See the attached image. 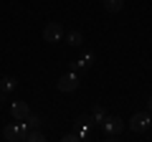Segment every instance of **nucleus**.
Here are the masks:
<instances>
[{
    "label": "nucleus",
    "instance_id": "obj_6",
    "mask_svg": "<svg viewBox=\"0 0 152 142\" xmlns=\"http://www.w3.org/2000/svg\"><path fill=\"white\" fill-rule=\"evenodd\" d=\"M10 112H13V117H15V119H26V117L31 114V107H28L26 102H13Z\"/></svg>",
    "mask_w": 152,
    "mask_h": 142
},
{
    "label": "nucleus",
    "instance_id": "obj_9",
    "mask_svg": "<svg viewBox=\"0 0 152 142\" xmlns=\"http://www.w3.org/2000/svg\"><path fill=\"white\" fill-rule=\"evenodd\" d=\"M104 117H107V109H104L102 104H96V107L91 109V119H94V124H102Z\"/></svg>",
    "mask_w": 152,
    "mask_h": 142
},
{
    "label": "nucleus",
    "instance_id": "obj_16",
    "mask_svg": "<svg viewBox=\"0 0 152 142\" xmlns=\"http://www.w3.org/2000/svg\"><path fill=\"white\" fill-rule=\"evenodd\" d=\"M76 140H79V135H71V132L64 135V142H76Z\"/></svg>",
    "mask_w": 152,
    "mask_h": 142
},
{
    "label": "nucleus",
    "instance_id": "obj_14",
    "mask_svg": "<svg viewBox=\"0 0 152 142\" xmlns=\"http://www.w3.org/2000/svg\"><path fill=\"white\" fill-rule=\"evenodd\" d=\"M81 61H84V66H91V61H94V56H91V53H89V51H86V53L81 56Z\"/></svg>",
    "mask_w": 152,
    "mask_h": 142
},
{
    "label": "nucleus",
    "instance_id": "obj_15",
    "mask_svg": "<svg viewBox=\"0 0 152 142\" xmlns=\"http://www.w3.org/2000/svg\"><path fill=\"white\" fill-rule=\"evenodd\" d=\"M79 69H84V61H81V59H79V61H74V64H71V71H74V74H76V71H79Z\"/></svg>",
    "mask_w": 152,
    "mask_h": 142
},
{
    "label": "nucleus",
    "instance_id": "obj_1",
    "mask_svg": "<svg viewBox=\"0 0 152 142\" xmlns=\"http://www.w3.org/2000/svg\"><path fill=\"white\" fill-rule=\"evenodd\" d=\"M26 135H28V124L23 119H18L15 124H5V130H3V137L8 142H26Z\"/></svg>",
    "mask_w": 152,
    "mask_h": 142
},
{
    "label": "nucleus",
    "instance_id": "obj_12",
    "mask_svg": "<svg viewBox=\"0 0 152 142\" xmlns=\"http://www.w3.org/2000/svg\"><path fill=\"white\" fill-rule=\"evenodd\" d=\"M76 124L81 127V130H89V127L94 124V119H91V114H79L76 117Z\"/></svg>",
    "mask_w": 152,
    "mask_h": 142
},
{
    "label": "nucleus",
    "instance_id": "obj_17",
    "mask_svg": "<svg viewBox=\"0 0 152 142\" xmlns=\"http://www.w3.org/2000/svg\"><path fill=\"white\" fill-rule=\"evenodd\" d=\"M147 112H150V114H152V97L147 99Z\"/></svg>",
    "mask_w": 152,
    "mask_h": 142
},
{
    "label": "nucleus",
    "instance_id": "obj_4",
    "mask_svg": "<svg viewBox=\"0 0 152 142\" xmlns=\"http://www.w3.org/2000/svg\"><path fill=\"white\" fill-rule=\"evenodd\" d=\"M61 38H64L61 23H46V28H43V41L46 43H58Z\"/></svg>",
    "mask_w": 152,
    "mask_h": 142
},
{
    "label": "nucleus",
    "instance_id": "obj_10",
    "mask_svg": "<svg viewBox=\"0 0 152 142\" xmlns=\"http://www.w3.org/2000/svg\"><path fill=\"white\" fill-rule=\"evenodd\" d=\"M43 140H46V135L38 127L36 130H28V135H26V142H43Z\"/></svg>",
    "mask_w": 152,
    "mask_h": 142
},
{
    "label": "nucleus",
    "instance_id": "obj_11",
    "mask_svg": "<svg viewBox=\"0 0 152 142\" xmlns=\"http://www.w3.org/2000/svg\"><path fill=\"white\" fill-rule=\"evenodd\" d=\"M23 122L28 124V130H36V127H41V122H43V119H41V114H33V112H31Z\"/></svg>",
    "mask_w": 152,
    "mask_h": 142
},
{
    "label": "nucleus",
    "instance_id": "obj_5",
    "mask_svg": "<svg viewBox=\"0 0 152 142\" xmlns=\"http://www.w3.org/2000/svg\"><path fill=\"white\" fill-rule=\"evenodd\" d=\"M58 91H76L79 89V76H76L74 71H69V74H64V76H58Z\"/></svg>",
    "mask_w": 152,
    "mask_h": 142
},
{
    "label": "nucleus",
    "instance_id": "obj_7",
    "mask_svg": "<svg viewBox=\"0 0 152 142\" xmlns=\"http://www.w3.org/2000/svg\"><path fill=\"white\" fill-rule=\"evenodd\" d=\"M66 43L74 46V48L84 46V36H81V31H69V33H66Z\"/></svg>",
    "mask_w": 152,
    "mask_h": 142
},
{
    "label": "nucleus",
    "instance_id": "obj_8",
    "mask_svg": "<svg viewBox=\"0 0 152 142\" xmlns=\"http://www.w3.org/2000/svg\"><path fill=\"white\" fill-rule=\"evenodd\" d=\"M104 8H107V13H119L122 5H124V0H102Z\"/></svg>",
    "mask_w": 152,
    "mask_h": 142
},
{
    "label": "nucleus",
    "instance_id": "obj_2",
    "mask_svg": "<svg viewBox=\"0 0 152 142\" xmlns=\"http://www.w3.org/2000/svg\"><path fill=\"white\" fill-rule=\"evenodd\" d=\"M102 132L107 137H117L124 132V119L122 117H104L102 119Z\"/></svg>",
    "mask_w": 152,
    "mask_h": 142
},
{
    "label": "nucleus",
    "instance_id": "obj_3",
    "mask_svg": "<svg viewBox=\"0 0 152 142\" xmlns=\"http://www.w3.org/2000/svg\"><path fill=\"white\" fill-rule=\"evenodd\" d=\"M152 124V114L150 112H134L132 114V119H129V130L132 132H147V127Z\"/></svg>",
    "mask_w": 152,
    "mask_h": 142
},
{
    "label": "nucleus",
    "instance_id": "obj_13",
    "mask_svg": "<svg viewBox=\"0 0 152 142\" xmlns=\"http://www.w3.org/2000/svg\"><path fill=\"white\" fill-rule=\"evenodd\" d=\"M0 89H3V91H13V89H15V79H13V76H5L3 81H0Z\"/></svg>",
    "mask_w": 152,
    "mask_h": 142
}]
</instances>
